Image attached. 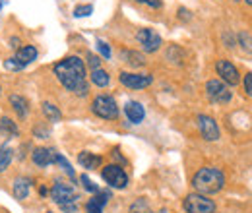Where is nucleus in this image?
<instances>
[{
	"label": "nucleus",
	"instance_id": "nucleus-16",
	"mask_svg": "<svg viewBox=\"0 0 252 213\" xmlns=\"http://www.w3.org/2000/svg\"><path fill=\"white\" fill-rule=\"evenodd\" d=\"M30 186H32V179H28V177H18V179L14 181V186H12L16 200H26V198L30 196Z\"/></svg>",
	"mask_w": 252,
	"mask_h": 213
},
{
	"label": "nucleus",
	"instance_id": "nucleus-17",
	"mask_svg": "<svg viewBox=\"0 0 252 213\" xmlns=\"http://www.w3.org/2000/svg\"><path fill=\"white\" fill-rule=\"evenodd\" d=\"M78 163L84 167V169H99L101 163H103V157L101 155H95L92 152H82L78 155Z\"/></svg>",
	"mask_w": 252,
	"mask_h": 213
},
{
	"label": "nucleus",
	"instance_id": "nucleus-40",
	"mask_svg": "<svg viewBox=\"0 0 252 213\" xmlns=\"http://www.w3.org/2000/svg\"><path fill=\"white\" fill-rule=\"evenodd\" d=\"M245 2H247V4H249V6H252V0H245Z\"/></svg>",
	"mask_w": 252,
	"mask_h": 213
},
{
	"label": "nucleus",
	"instance_id": "nucleus-13",
	"mask_svg": "<svg viewBox=\"0 0 252 213\" xmlns=\"http://www.w3.org/2000/svg\"><path fill=\"white\" fill-rule=\"evenodd\" d=\"M109 200H111V192H107V190H99L97 194H94L92 200H88V204H86V212L88 213H103V208L107 206Z\"/></svg>",
	"mask_w": 252,
	"mask_h": 213
},
{
	"label": "nucleus",
	"instance_id": "nucleus-39",
	"mask_svg": "<svg viewBox=\"0 0 252 213\" xmlns=\"http://www.w3.org/2000/svg\"><path fill=\"white\" fill-rule=\"evenodd\" d=\"M158 213H173V212H169V210H159Z\"/></svg>",
	"mask_w": 252,
	"mask_h": 213
},
{
	"label": "nucleus",
	"instance_id": "nucleus-3",
	"mask_svg": "<svg viewBox=\"0 0 252 213\" xmlns=\"http://www.w3.org/2000/svg\"><path fill=\"white\" fill-rule=\"evenodd\" d=\"M92 111L95 117L103 121H117L119 119V105L111 95H97L92 103Z\"/></svg>",
	"mask_w": 252,
	"mask_h": 213
},
{
	"label": "nucleus",
	"instance_id": "nucleus-19",
	"mask_svg": "<svg viewBox=\"0 0 252 213\" xmlns=\"http://www.w3.org/2000/svg\"><path fill=\"white\" fill-rule=\"evenodd\" d=\"M121 57H123V61H125L128 66H132V68H142V66H146V57H144L142 53H136V51H123Z\"/></svg>",
	"mask_w": 252,
	"mask_h": 213
},
{
	"label": "nucleus",
	"instance_id": "nucleus-20",
	"mask_svg": "<svg viewBox=\"0 0 252 213\" xmlns=\"http://www.w3.org/2000/svg\"><path fill=\"white\" fill-rule=\"evenodd\" d=\"M0 134H4L8 138H16L20 132H18V126H16V122L12 121V119L2 117L0 119Z\"/></svg>",
	"mask_w": 252,
	"mask_h": 213
},
{
	"label": "nucleus",
	"instance_id": "nucleus-2",
	"mask_svg": "<svg viewBox=\"0 0 252 213\" xmlns=\"http://www.w3.org/2000/svg\"><path fill=\"white\" fill-rule=\"evenodd\" d=\"M223 186H225V175L218 167H202L192 177V188L204 196L218 194L223 190Z\"/></svg>",
	"mask_w": 252,
	"mask_h": 213
},
{
	"label": "nucleus",
	"instance_id": "nucleus-43",
	"mask_svg": "<svg viewBox=\"0 0 252 213\" xmlns=\"http://www.w3.org/2000/svg\"><path fill=\"white\" fill-rule=\"evenodd\" d=\"M0 93H2V90H0Z\"/></svg>",
	"mask_w": 252,
	"mask_h": 213
},
{
	"label": "nucleus",
	"instance_id": "nucleus-36",
	"mask_svg": "<svg viewBox=\"0 0 252 213\" xmlns=\"http://www.w3.org/2000/svg\"><path fill=\"white\" fill-rule=\"evenodd\" d=\"M10 43H12V45H10L12 49H16V51L20 49V39H18V37H12V39H10Z\"/></svg>",
	"mask_w": 252,
	"mask_h": 213
},
{
	"label": "nucleus",
	"instance_id": "nucleus-24",
	"mask_svg": "<svg viewBox=\"0 0 252 213\" xmlns=\"http://www.w3.org/2000/svg\"><path fill=\"white\" fill-rule=\"evenodd\" d=\"M237 39H239V45H241L243 53L252 55V35H251V33H249V31H241Z\"/></svg>",
	"mask_w": 252,
	"mask_h": 213
},
{
	"label": "nucleus",
	"instance_id": "nucleus-9",
	"mask_svg": "<svg viewBox=\"0 0 252 213\" xmlns=\"http://www.w3.org/2000/svg\"><path fill=\"white\" fill-rule=\"evenodd\" d=\"M136 41L142 45V49L146 53H156V51L161 49V45H163L161 35H159L158 31L150 30V28H144V30L138 31L136 33Z\"/></svg>",
	"mask_w": 252,
	"mask_h": 213
},
{
	"label": "nucleus",
	"instance_id": "nucleus-21",
	"mask_svg": "<svg viewBox=\"0 0 252 213\" xmlns=\"http://www.w3.org/2000/svg\"><path fill=\"white\" fill-rule=\"evenodd\" d=\"M92 82H94L97 88H107L109 82H111V78H109V74L103 68H95V70H92Z\"/></svg>",
	"mask_w": 252,
	"mask_h": 213
},
{
	"label": "nucleus",
	"instance_id": "nucleus-30",
	"mask_svg": "<svg viewBox=\"0 0 252 213\" xmlns=\"http://www.w3.org/2000/svg\"><path fill=\"white\" fill-rule=\"evenodd\" d=\"M33 136L35 138H41V140H47L49 138V130L45 126H35L33 128Z\"/></svg>",
	"mask_w": 252,
	"mask_h": 213
},
{
	"label": "nucleus",
	"instance_id": "nucleus-38",
	"mask_svg": "<svg viewBox=\"0 0 252 213\" xmlns=\"http://www.w3.org/2000/svg\"><path fill=\"white\" fill-rule=\"evenodd\" d=\"M113 157H115L117 161H121L123 165H125V163H126V161H125V157H121V155H119V152H115V153H113Z\"/></svg>",
	"mask_w": 252,
	"mask_h": 213
},
{
	"label": "nucleus",
	"instance_id": "nucleus-42",
	"mask_svg": "<svg viewBox=\"0 0 252 213\" xmlns=\"http://www.w3.org/2000/svg\"><path fill=\"white\" fill-rule=\"evenodd\" d=\"M47 213H53V212H47Z\"/></svg>",
	"mask_w": 252,
	"mask_h": 213
},
{
	"label": "nucleus",
	"instance_id": "nucleus-23",
	"mask_svg": "<svg viewBox=\"0 0 252 213\" xmlns=\"http://www.w3.org/2000/svg\"><path fill=\"white\" fill-rule=\"evenodd\" d=\"M12 159H14V152L8 148V144H4L0 148V173H4L8 169V165L12 163Z\"/></svg>",
	"mask_w": 252,
	"mask_h": 213
},
{
	"label": "nucleus",
	"instance_id": "nucleus-5",
	"mask_svg": "<svg viewBox=\"0 0 252 213\" xmlns=\"http://www.w3.org/2000/svg\"><path fill=\"white\" fill-rule=\"evenodd\" d=\"M183 208L187 213H216V210H218L214 200H210L208 196L198 194V192H192L185 198Z\"/></svg>",
	"mask_w": 252,
	"mask_h": 213
},
{
	"label": "nucleus",
	"instance_id": "nucleus-27",
	"mask_svg": "<svg viewBox=\"0 0 252 213\" xmlns=\"http://www.w3.org/2000/svg\"><path fill=\"white\" fill-rule=\"evenodd\" d=\"M90 14H94V6L92 4H80V6L74 8V18H86Z\"/></svg>",
	"mask_w": 252,
	"mask_h": 213
},
{
	"label": "nucleus",
	"instance_id": "nucleus-33",
	"mask_svg": "<svg viewBox=\"0 0 252 213\" xmlns=\"http://www.w3.org/2000/svg\"><path fill=\"white\" fill-rule=\"evenodd\" d=\"M138 4H146V6H150V8H161L163 6V2L161 0H136Z\"/></svg>",
	"mask_w": 252,
	"mask_h": 213
},
{
	"label": "nucleus",
	"instance_id": "nucleus-1",
	"mask_svg": "<svg viewBox=\"0 0 252 213\" xmlns=\"http://www.w3.org/2000/svg\"><path fill=\"white\" fill-rule=\"evenodd\" d=\"M57 80L64 86V90L70 93L78 95V97H86L90 91L88 80H86V64L80 57H68L64 61L57 62L53 66Z\"/></svg>",
	"mask_w": 252,
	"mask_h": 213
},
{
	"label": "nucleus",
	"instance_id": "nucleus-29",
	"mask_svg": "<svg viewBox=\"0 0 252 213\" xmlns=\"http://www.w3.org/2000/svg\"><path fill=\"white\" fill-rule=\"evenodd\" d=\"M97 51L103 59H111V47L105 43V41H97Z\"/></svg>",
	"mask_w": 252,
	"mask_h": 213
},
{
	"label": "nucleus",
	"instance_id": "nucleus-12",
	"mask_svg": "<svg viewBox=\"0 0 252 213\" xmlns=\"http://www.w3.org/2000/svg\"><path fill=\"white\" fill-rule=\"evenodd\" d=\"M55 159H57V152H55L53 148H37V150H33V153H32L33 165H37V167H41V169L53 165Z\"/></svg>",
	"mask_w": 252,
	"mask_h": 213
},
{
	"label": "nucleus",
	"instance_id": "nucleus-28",
	"mask_svg": "<svg viewBox=\"0 0 252 213\" xmlns=\"http://www.w3.org/2000/svg\"><path fill=\"white\" fill-rule=\"evenodd\" d=\"M80 181H82L84 188H86L88 192H92V194H97V192H99V186H97V184H95L88 175H82V177H80Z\"/></svg>",
	"mask_w": 252,
	"mask_h": 213
},
{
	"label": "nucleus",
	"instance_id": "nucleus-11",
	"mask_svg": "<svg viewBox=\"0 0 252 213\" xmlns=\"http://www.w3.org/2000/svg\"><path fill=\"white\" fill-rule=\"evenodd\" d=\"M198 128H200V134L206 142H216L220 140V128H218V122L214 121L212 117L208 115H200L198 117Z\"/></svg>",
	"mask_w": 252,
	"mask_h": 213
},
{
	"label": "nucleus",
	"instance_id": "nucleus-37",
	"mask_svg": "<svg viewBox=\"0 0 252 213\" xmlns=\"http://www.w3.org/2000/svg\"><path fill=\"white\" fill-rule=\"evenodd\" d=\"M190 12L189 10H185V8H181V10H179V16H181V18H185V20H189L190 16H189Z\"/></svg>",
	"mask_w": 252,
	"mask_h": 213
},
{
	"label": "nucleus",
	"instance_id": "nucleus-26",
	"mask_svg": "<svg viewBox=\"0 0 252 213\" xmlns=\"http://www.w3.org/2000/svg\"><path fill=\"white\" fill-rule=\"evenodd\" d=\"M130 213H150V204H148V200H144V198L136 200V202L130 206Z\"/></svg>",
	"mask_w": 252,
	"mask_h": 213
},
{
	"label": "nucleus",
	"instance_id": "nucleus-31",
	"mask_svg": "<svg viewBox=\"0 0 252 213\" xmlns=\"http://www.w3.org/2000/svg\"><path fill=\"white\" fill-rule=\"evenodd\" d=\"M243 88H245V93L252 97V72H249L247 76H245V80H243Z\"/></svg>",
	"mask_w": 252,
	"mask_h": 213
},
{
	"label": "nucleus",
	"instance_id": "nucleus-8",
	"mask_svg": "<svg viewBox=\"0 0 252 213\" xmlns=\"http://www.w3.org/2000/svg\"><path fill=\"white\" fill-rule=\"evenodd\" d=\"M121 84L128 90H146L154 84V76L150 74H134V72H121Z\"/></svg>",
	"mask_w": 252,
	"mask_h": 213
},
{
	"label": "nucleus",
	"instance_id": "nucleus-14",
	"mask_svg": "<svg viewBox=\"0 0 252 213\" xmlns=\"http://www.w3.org/2000/svg\"><path fill=\"white\" fill-rule=\"evenodd\" d=\"M125 113L132 124H140V122L144 121V117H146V109L138 101H128L125 107Z\"/></svg>",
	"mask_w": 252,
	"mask_h": 213
},
{
	"label": "nucleus",
	"instance_id": "nucleus-25",
	"mask_svg": "<svg viewBox=\"0 0 252 213\" xmlns=\"http://www.w3.org/2000/svg\"><path fill=\"white\" fill-rule=\"evenodd\" d=\"M55 163L61 167V169H64V173L70 177V179H76V173H74V169H72V165L66 161V157L64 155H61V153H57V159H55Z\"/></svg>",
	"mask_w": 252,
	"mask_h": 213
},
{
	"label": "nucleus",
	"instance_id": "nucleus-34",
	"mask_svg": "<svg viewBox=\"0 0 252 213\" xmlns=\"http://www.w3.org/2000/svg\"><path fill=\"white\" fill-rule=\"evenodd\" d=\"M61 210H63L64 213H80L78 204H66V206H61Z\"/></svg>",
	"mask_w": 252,
	"mask_h": 213
},
{
	"label": "nucleus",
	"instance_id": "nucleus-10",
	"mask_svg": "<svg viewBox=\"0 0 252 213\" xmlns=\"http://www.w3.org/2000/svg\"><path fill=\"white\" fill-rule=\"evenodd\" d=\"M216 70L220 74L221 82H225L227 86H237L241 82V74L231 61H218L216 62Z\"/></svg>",
	"mask_w": 252,
	"mask_h": 213
},
{
	"label": "nucleus",
	"instance_id": "nucleus-4",
	"mask_svg": "<svg viewBox=\"0 0 252 213\" xmlns=\"http://www.w3.org/2000/svg\"><path fill=\"white\" fill-rule=\"evenodd\" d=\"M51 198L55 204L59 206H66V204H78L80 200V194L76 190L74 184H68L64 181H57L51 188Z\"/></svg>",
	"mask_w": 252,
	"mask_h": 213
},
{
	"label": "nucleus",
	"instance_id": "nucleus-41",
	"mask_svg": "<svg viewBox=\"0 0 252 213\" xmlns=\"http://www.w3.org/2000/svg\"><path fill=\"white\" fill-rule=\"evenodd\" d=\"M0 8H2V2H0Z\"/></svg>",
	"mask_w": 252,
	"mask_h": 213
},
{
	"label": "nucleus",
	"instance_id": "nucleus-18",
	"mask_svg": "<svg viewBox=\"0 0 252 213\" xmlns=\"http://www.w3.org/2000/svg\"><path fill=\"white\" fill-rule=\"evenodd\" d=\"M37 59V49L33 45H24L16 51V61L20 62L22 66H28L30 62H33Z\"/></svg>",
	"mask_w": 252,
	"mask_h": 213
},
{
	"label": "nucleus",
	"instance_id": "nucleus-7",
	"mask_svg": "<svg viewBox=\"0 0 252 213\" xmlns=\"http://www.w3.org/2000/svg\"><path fill=\"white\" fill-rule=\"evenodd\" d=\"M101 177H103V181L109 184L111 188L125 190L126 186H128V175H126L125 169L121 165H107L101 171Z\"/></svg>",
	"mask_w": 252,
	"mask_h": 213
},
{
	"label": "nucleus",
	"instance_id": "nucleus-22",
	"mask_svg": "<svg viewBox=\"0 0 252 213\" xmlns=\"http://www.w3.org/2000/svg\"><path fill=\"white\" fill-rule=\"evenodd\" d=\"M43 115L51 122H61V119H63V113L53 103H43Z\"/></svg>",
	"mask_w": 252,
	"mask_h": 213
},
{
	"label": "nucleus",
	"instance_id": "nucleus-32",
	"mask_svg": "<svg viewBox=\"0 0 252 213\" xmlns=\"http://www.w3.org/2000/svg\"><path fill=\"white\" fill-rule=\"evenodd\" d=\"M4 68H6V70H22L24 66L16 61V59H8V61L4 62Z\"/></svg>",
	"mask_w": 252,
	"mask_h": 213
},
{
	"label": "nucleus",
	"instance_id": "nucleus-15",
	"mask_svg": "<svg viewBox=\"0 0 252 213\" xmlns=\"http://www.w3.org/2000/svg\"><path fill=\"white\" fill-rule=\"evenodd\" d=\"M10 105H12V109L16 111V115L20 119H26L30 115V101L26 97H22V95H10Z\"/></svg>",
	"mask_w": 252,
	"mask_h": 213
},
{
	"label": "nucleus",
	"instance_id": "nucleus-6",
	"mask_svg": "<svg viewBox=\"0 0 252 213\" xmlns=\"http://www.w3.org/2000/svg\"><path fill=\"white\" fill-rule=\"evenodd\" d=\"M206 93H208V99L212 103H220V105H227L233 99L231 88L221 80H210L206 84Z\"/></svg>",
	"mask_w": 252,
	"mask_h": 213
},
{
	"label": "nucleus",
	"instance_id": "nucleus-35",
	"mask_svg": "<svg viewBox=\"0 0 252 213\" xmlns=\"http://www.w3.org/2000/svg\"><path fill=\"white\" fill-rule=\"evenodd\" d=\"M88 64L92 66V70H95V68H99L101 61H99V59H97L95 55H92V53H90V55H88Z\"/></svg>",
	"mask_w": 252,
	"mask_h": 213
}]
</instances>
